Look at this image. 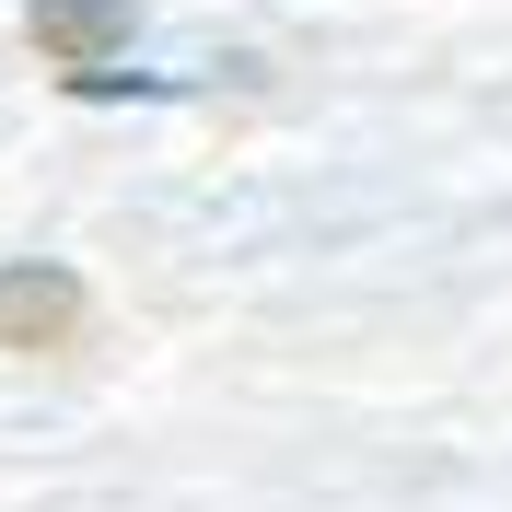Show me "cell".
Masks as SVG:
<instances>
[{
	"instance_id": "6da1fadb",
	"label": "cell",
	"mask_w": 512,
	"mask_h": 512,
	"mask_svg": "<svg viewBox=\"0 0 512 512\" xmlns=\"http://www.w3.org/2000/svg\"><path fill=\"white\" fill-rule=\"evenodd\" d=\"M82 280L70 268H47V256H12L0 268V350H70L82 338Z\"/></svg>"
},
{
	"instance_id": "7a4b0ae2",
	"label": "cell",
	"mask_w": 512,
	"mask_h": 512,
	"mask_svg": "<svg viewBox=\"0 0 512 512\" xmlns=\"http://www.w3.org/2000/svg\"><path fill=\"white\" fill-rule=\"evenodd\" d=\"M24 35L59 70H105V59H128V0H35Z\"/></svg>"
}]
</instances>
